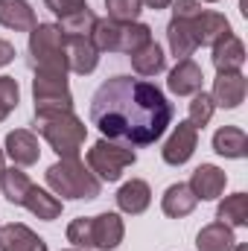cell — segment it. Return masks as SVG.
Returning <instances> with one entry per match:
<instances>
[{
  "mask_svg": "<svg viewBox=\"0 0 248 251\" xmlns=\"http://www.w3.org/2000/svg\"><path fill=\"white\" fill-rule=\"evenodd\" d=\"M91 123L105 140L125 146H149L173 126V102L146 79L111 76L91 100Z\"/></svg>",
  "mask_w": 248,
  "mask_h": 251,
  "instance_id": "1",
  "label": "cell"
},
{
  "mask_svg": "<svg viewBox=\"0 0 248 251\" xmlns=\"http://www.w3.org/2000/svg\"><path fill=\"white\" fill-rule=\"evenodd\" d=\"M47 187L50 193L62 196V199H73V201H91L102 193V181L79 161V158H59L47 173Z\"/></svg>",
  "mask_w": 248,
  "mask_h": 251,
  "instance_id": "2",
  "label": "cell"
},
{
  "mask_svg": "<svg viewBox=\"0 0 248 251\" xmlns=\"http://www.w3.org/2000/svg\"><path fill=\"white\" fill-rule=\"evenodd\" d=\"M35 131L50 143V149L59 158H79L88 126L82 123L73 111H50V114H35Z\"/></svg>",
  "mask_w": 248,
  "mask_h": 251,
  "instance_id": "3",
  "label": "cell"
},
{
  "mask_svg": "<svg viewBox=\"0 0 248 251\" xmlns=\"http://www.w3.org/2000/svg\"><path fill=\"white\" fill-rule=\"evenodd\" d=\"M26 56L35 73H70L64 59V35L56 24H35L29 32Z\"/></svg>",
  "mask_w": 248,
  "mask_h": 251,
  "instance_id": "4",
  "label": "cell"
},
{
  "mask_svg": "<svg viewBox=\"0 0 248 251\" xmlns=\"http://www.w3.org/2000/svg\"><path fill=\"white\" fill-rule=\"evenodd\" d=\"M134 161H137V155H134L131 146L105 140V137H99V140L88 149V170H91L99 181H120V178H123V170L131 167Z\"/></svg>",
  "mask_w": 248,
  "mask_h": 251,
  "instance_id": "5",
  "label": "cell"
},
{
  "mask_svg": "<svg viewBox=\"0 0 248 251\" xmlns=\"http://www.w3.org/2000/svg\"><path fill=\"white\" fill-rule=\"evenodd\" d=\"M32 100H35V114L73 111V94L67 85V73H35Z\"/></svg>",
  "mask_w": 248,
  "mask_h": 251,
  "instance_id": "6",
  "label": "cell"
},
{
  "mask_svg": "<svg viewBox=\"0 0 248 251\" xmlns=\"http://www.w3.org/2000/svg\"><path fill=\"white\" fill-rule=\"evenodd\" d=\"M196 146H198V128L190 123V120H184V123H178L173 128V134L167 137L161 155H164V161L170 167H181V164H187L193 158Z\"/></svg>",
  "mask_w": 248,
  "mask_h": 251,
  "instance_id": "7",
  "label": "cell"
},
{
  "mask_svg": "<svg viewBox=\"0 0 248 251\" xmlns=\"http://www.w3.org/2000/svg\"><path fill=\"white\" fill-rule=\"evenodd\" d=\"M190 29H193V38L198 47H213L219 38L231 35V24L222 12H213V9H201L193 21H190Z\"/></svg>",
  "mask_w": 248,
  "mask_h": 251,
  "instance_id": "8",
  "label": "cell"
},
{
  "mask_svg": "<svg viewBox=\"0 0 248 251\" xmlns=\"http://www.w3.org/2000/svg\"><path fill=\"white\" fill-rule=\"evenodd\" d=\"M225 184H228L225 170H219L216 164H201V167L193 170L187 187L193 190V196L198 201H213V199H219L225 193Z\"/></svg>",
  "mask_w": 248,
  "mask_h": 251,
  "instance_id": "9",
  "label": "cell"
},
{
  "mask_svg": "<svg viewBox=\"0 0 248 251\" xmlns=\"http://www.w3.org/2000/svg\"><path fill=\"white\" fill-rule=\"evenodd\" d=\"M246 94H248V79L243 73H219L216 82H213V105L216 108H240L246 102Z\"/></svg>",
  "mask_w": 248,
  "mask_h": 251,
  "instance_id": "10",
  "label": "cell"
},
{
  "mask_svg": "<svg viewBox=\"0 0 248 251\" xmlns=\"http://www.w3.org/2000/svg\"><path fill=\"white\" fill-rule=\"evenodd\" d=\"M125 237V225L120 213H99L91 216V243L99 251H114Z\"/></svg>",
  "mask_w": 248,
  "mask_h": 251,
  "instance_id": "11",
  "label": "cell"
},
{
  "mask_svg": "<svg viewBox=\"0 0 248 251\" xmlns=\"http://www.w3.org/2000/svg\"><path fill=\"white\" fill-rule=\"evenodd\" d=\"M64 59H67V70L88 76L99 64V50L94 47L91 35L88 38H64Z\"/></svg>",
  "mask_w": 248,
  "mask_h": 251,
  "instance_id": "12",
  "label": "cell"
},
{
  "mask_svg": "<svg viewBox=\"0 0 248 251\" xmlns=\"http://www.w3.org/2000/svg\"><path fill=\"white\" fill-rule=\"evenodd\" d=\"M6 155L12 158L15 167H32L41 155L38 149V137L29 128H15L6 134Z\"/></svg>",
  "mask_w": 248,
  "mask_h": 251,
  "instance_id": "13",
  "label": "cell"
},
{
  "mask_svg": "<svg viewBox=\"0 0 248 251\" xmlns=\"http://www.w3.org/2000/svg\"><path fill=\"white\" fill-rule=\"evenodd\" d=\"M246 64V44L231 32L213 44V67L216 73H240Z\"/></svg>",
  "mask_w": 248,
  "mask_h": 251,
  "instance_id": "14",
  "label": "cell"
},
{
  "mask_svg": "<svg viewBox=\"0 0 248 251\" xmlns=\"http://www.w3.org/2000/svg\"><path fill=\"white\" fill-rule=\"evenodd\" d=\"M201 82H204V73H201V67L193 62V59H181V62L170 70V76H167V88L173 94H178V97L198 94L201 91Z\"/></svg>",
  "mask_w": 248,
  "mask_h": 251,
  "instance_id": "15",
  "label": "cell"
},
{
  "mask_svg": "<svg viewBox=\"0 0 248 251\" xmlns=\"http://www.w3.org/2000/svg\"><path fill=\"white\" fill-rule=\"evenodd\" d=\"M0 251H47V243L32 228L9 222L0 228Z\"/></svg>",
  "mask_w": 248,
  "mask_h": 251,
  "instance_id": "16",
  "label": "cell"
},
{
  "mask_svg": "<svg viewBox=\"0 0 248 251\" xmlns=\"http://www.w3.org/2000/svg\"><path fill=\"white\" fill-rule=\"evenodd\" d=\"M35 24L38 18L26 0H0V26L15 32H32Z\"/></svg>",
  "mask_w": 248,
  "mask_h": 251,
  "instance_id": "17",
  "label": "cell"
},
{
  "mask_svg": "<svg viewBox=\"0 0 248 251\" xmlns=\"http://www.w3.org/2000/svg\"><path fill=\"white\" fill-rule=\"evenodd\" d=\"M152 204V190L143 178H131L117 190V207L128 216H140Z\"/></svg>",
  "mask_w": 248,
  "mask_h": 251,
  "instance_id": "18",
  "label": "cell"
},
{
  "mask_svg": "<svg viewBox=\"0 0 248 251\" xmlns=\"http://www.w3.org/2000/svg\"><path fill=\"white\" fill-rule=\"evenodd\" d=\"M196 204H198V199L181 181L178 184H170V187L164 190V196H161V207H164V213L170 219H184V216H190L196 210Z\"/></svg>",
  "mask_w": 248,
  "mask_h": 251,
  "instance_id": "19",
  "label": "cell"
},
{
  "mask_svg": "<svg viewBox=\"0 0 248 251\" xmlns=\"http://www.w3.org/2000/svg\"><path fill=\"white\" fill-rule=\"evenodd\" d=\"M24 207H26L32 216L44 219V222H53V219H59V216H62V199H59L56 193H50V190L35 187V184H32L29 193H26Z\"/></svg>",
  "mask_w": 248,
  "mask_h": 251,
  "instance_id": "20",
  "label": "cell"
},
{
  "mask_svg": "<svg viewBox=\"0 0 248 251\" xmlns=\"http://www.w3.org/2000/svg\"><path fill=\"white\" fill-rule=\"evenodd\" d=\"M213 152L222 158H246L248 155V134L237 126H222L213 134Z\"/></svg>",
  "mask_w": 248,
  "mask_h": 251,
  "instance_id": "21",
  "label": "cell"
},
{
  "mask_svg": "<svg viewBox=\"0 0 248 251\" xmlns=\"http://www.w3.org/2000/svg\"><path fill=\"white\" fill-rule=\"evenodd\" d=\"M234 246H237L234 228L225 225V222H210L196 237V249L198 251H231Z\"/></svg>",
  "mask_w": 248,
  "mask_h": 251,
  "instance_id": "22",
  "label": "cell"
},
{
  "mask_svg": "<svg viewBox=\"0 0 248 251\" xmlns=\"http://www.w3.org/2000/svg\"><path fill=\"white\" fill-rule=\"evenodd\" d=\"M167 41H170V50L173 56L181 62V59H190L196 53V38H193V29H190V21H178L173 18L170 26H167Z\"/></svg>",
  "mask_w": 248,
  "mask_h": 251,
  "instance_id": "23",
  "label": "cell"
},
{
  "mask_svg": "<svg viewBox=\"0 0 248 251\" xmlns=\"http://www.w3.org/2000/svg\"><path fill=\"white\" fill-rule=\"evenodd\" d=\"M128 59H131L134 73H140V76H158V73L167 67V56H164V50H161L155 41L143 44V47H140V50H134Z\"/></svg>",
  "mask_w": 248,
  "mask_h": 251,
  "instance_id": "24",
  "label": "cell"
},
{
  "mask_svg": "<svg viewBox=\"0 0 248 251\" xmlns=\"http://www.w3.org/2000/svg\"><path fill=\"white\" fill-rule=\"evenodd\" d=\"M216 219L231 225V228H246L248 225V196L246 193H234L225 196L216 207Z\"/></svg>",
  "mask_w": 248,
  "mask_h": 251,
  "instance_id": "25",
  "label": "cell"
},
{
  "mask_svg": "<svg viewBox=\"0 0 248 251\" xmlns=\"http://www.w3.org/2000/svg\"><path fill=\"white\" fill-rule=\"evenodd\" d=\"M149 41H152V26L149 24L131 21V24H120V29H117V53L131 56L134 50H140Z\"/></svg>",
  "mask_w": 248,
  "mask_h": 251,
  "instance_id": "26",
  "label": "cell"
},
{
  "mask_svg": "<svg viewBox=\"0 0 248 251\" xmlns=\"http://www.w3.org/2000/svg\"><path fill=\"white\" fill-rule=\"evenodd\" d=\"M29 187H32V181H29V176H26L21 167H9V170H3V176H0V193H3L6 201H12V204H24V199H26Z\"/></svg>",
  "mask_w": 248,
  "mask_h": 251,
  "instance_id": "27",
  "label": "cell"
},
{
  "mask_svg": "<svg viewBox=\"0 0 248 251\" xmlns=\"http://www.w3.org/2000/svg\"><path fill=\"white\" fill-rule=\"evenodd\" d=\"M94 24H97V15H94L91 9H82V12H76V15L59 18L56 26L62 29L64 38H88L91 29H94Z\"/></svg>",
  "mask_w": 248,
  "mask_h": 251,
  "instance_id": "28",
  "label": "cell"
},
{
  "mask_svg": "<svg viewBox=\"0 0 248 251\" xmlns=\"http://www.w3.org/2000/svg\"><path fill=\"white\" fill-rule=\"evenodd\" d=\"M108 18L117 24H131L137 21V15L143 12V0H105Z\"/></svg>",
  "mask_w": 248,
  "mask_h": 251,
  "instance_id": "29",
  "label": "cell"
},
{
  "mask_svg": "<svg viewBox=\"0 0 248 251\" xmlns=\"http://www.w3.org/2000/svg\"><path fill=\"white\" fill-rule=\"evenodd\" d=\"M213 111H216V105H213L210 94H204V91L193 94V102H190V123L196 126V128H204V126L210 123Z\"/></svg>",
  "mask_w": 248,
  "mask_h": 251,
  "instance_id": "30",
  "label": "cell"
},
{
  "mask_svg": "<svg viewBox=\"0 0 248 251\" xmlns=\"http://www.w3.org/2000/svg\"><path fill=\"white\" fill-rule=\"evenodd\" d=\"M67 243H73V249H94L91 243V216H79L67 225Z\"/></svg>",
  "mask_w": 248,
  "mask_h": 251,
  "instance_id": "31",
  "label": "cell"
},
{
  "mask_svg": "<svg viewBox=\"0 0 248 251\" xmlns=\"http://www.w3.org/2000/svg\"><path fill=\"white\" fill-rule=\"evenodd\" d=\"M21 102V88L15 76H0V111H15Z\"/></svg>",
  "mask_w": 248,
  "mask_h": 251,
  "instance_id": "32",
  "label": "cell"
},
{
  "mask_svg": "<svg viewBox=\"0 0 248 251\" xmlns=\"http://www.w3.org/2000/svg\"><path fill=\"white\" fill-rule=\"evenodd\" d=\"M44 6L59 15V18H67V15H76L82 9H88V0H44Z\"/></svg>",
  "mask_w": 248,
  "mask_h": 251,
  "instance_id": "33",
  "label": "cell"
},
{
  "mask_svg": "<svg viewBox=\"0 0 248 251\" xmlns=\"http://www.w3.org/2000/svg\"><path fill=\"white\" fill-rule=\"evenodd\" d=\"M198 12H201L198 0H173V18L178 21H193Z\"/></svg>",
  "mask_w": 248,
  "mask_h": 251,
  "instance_id": "34",
  "label": "cell"
},
{
  "mask_svg": "<svg viewBox=\"0 0 248 251\" xmlns=\"http://www.w3.org/2000/svg\"><path fill=\"white\" fill-rule=\"evenodd\" d=\"M9 62H15V44L0 38V67H6Z\"/></svg>",
  "mask_w": 248,
  "mask_h": 251,
  "instance_id": "35",
  "label": "cell"
},
{
  "mask_svg": "<svg viewBox=\"0 0 248 251\" xmlns=\"http://www.w3.org/2000/svg\"><path fill=\"white\" fill-rule=\"evenodd\" d=\"M143 6H149V9H167V6H173V0H143Z\"/></svg>",
  "mask_w": 248,
  "mask_h": 251,
  "instance_id": "36",
  "label": "cell"
},
{
  "mask_svg": "<svg viewBox=\"0 0 248 251\" xmlns=\"http://www.w3.org/2000/svg\"><path fill=\"white\" fill-rule=\"evenodd\" d=\"M3 170H6V164H3V149H0V176H3Z\"/></svg>",
  "mask_w": 248,
  "mask_h": 251,
  "instance_id": "37",
  "label": "cell"
},
{
  "mask_svg": "<svg viewBox=\"0 0 248 251\" xmlns=\"http://www.w3.org/2000/svg\"><path fill=\"white\" fill-rule=\"evenodd\" d=\"M231 251H246V246H243V243H237V246H234Z\"/></svg>",
  "mask_w": 248,
  "mask_h": 251,
  "instance_id": "38",
  "label": "cell"
},
{
  "mask_svg": "<svg viewBox=\"0 0 248 251\" xmlns=\"http://www.w3.org/2000/svg\"><path fill=\"white\" fill-rule=\"evenodd\" d=\"M6 117H9V114H6V111H0V123H3V120H6Z\"/></svg>",
  "mask_w": 248,
  "mask_h": 251,
  "instance_id": "39",
  "label": "cell"
},
{
  "mask_svg": "<svg viewBox=\"0 0 248 251\" xmlns=\"http://www.w3.org/2000/svg\"><path fill=\"white\" fill-rule=\"evenodd\" d=\"M204 3H219V0H204Z\"/></svg>",
  "mask_w": 248,
  "mask_h": 251,
  "instance_id": "40",
  "label": "cell"
},
{
  "mask_svg": "<svg viewBox=\"0 0 248 251\" xmlns=\"http://www.w3.org/2000/svg\"><path fill=\"white\" fill-rule=\"evenodd\" d=\"M70 251H79V249H70Z\"/></svg>",
  "mask_w": 248,
  "mask_h": 251,
  "instance_id": "41",
  "label": "cell"
}]
</instances>
